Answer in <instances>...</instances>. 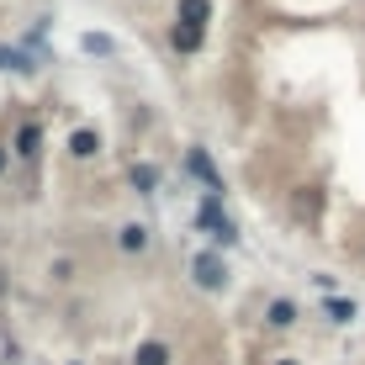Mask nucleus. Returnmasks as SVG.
<instances>
[{"mask_svg": "<svg viewBox=\"0 0 365 365\" xmlns=\"http://www.w3.org/2000/svg\"><path fill=\"white\" fill-rule=\"evenodd\" d=\"M196 228H207L212 238H217V244H238V233H233V222L228 217H222V207H217V201H201V207H196Z\"/></svg>", "mask_w": 365, "mask_h": 365, "instance_id": "obj_1", "label": "nucleus"}, {"mask_svg": "<svg viewBox=\"0 0 365 365\" xmlns=\"http://www.w3.org/2000/svg\"><path fill=\"white\" fill-rule=\"evenodd\" d=\"M191 275H196V286H207V292H222V286H228V265H222L217 255H207V249L191 259Z\"/></svg>", "mask_w": 365, "mask_h": 365, "instance_id": "obj_2", "label": "nucleus"}, {"mask_svg": "<svg viewBox=\"0 0 365 365\" xmlns=\"http://www.w3.org/2000/svg\"><path fill=\"white\" fill-rule=\"evenodd\" d=\"M185 170H191L196 180L207 185V196H212V201H222V175H217V165L207 159V148H191V154H185Z\"/></svg>", "mask_w": 365, "mask_h": 365, "instance_id": "obj_3", "label": "nucleus"}, {"mask_svg": "<svg viewBox=\"0 0 365 365\" xmlns=\"http://www.w3.org/2000/svg\"><path fill=\"white\" fill-rule=\"evenodd\" d=\"M201 37H207V27H196V21H175V27H170V48H175V53H196Z\"/></svg>", "mask_w": 365, "mask_h": 365, "instance_id": "obj_4", "label": "nucleus"}, {"mask_svg": "<svg viewBox=\"0 0 365 365\" xmlns=\"http://www.w3.org/2000/svg\"><path fill=\"white\" fill-rule=\"evenodd\" d=\"M69 154H74V159H96V154H101V133H96V128L69 133Z\"/></svg>", "mask_w": 365, "mask_h": 365, "instance_id": "obj_5", "label": "nucleus"}, {"mask_svg": "<svg viewBox=\"0 0 365 365\" xmlns=\"http://www.w3.org/2000/svg\"><path fill=\"white\" fill-rule=\"evenodd\" d=\"M128 180H133V191H138V196H154V191H159V170H154V165H133V170H128Z\"/></svg>", "mask_w": 365, "mask_h": 365, "instance_id": "obj_6", "label": "nucleus"}, {"mask_svg": "<svg viewBox=\"0 0 365 365\" xmlns=\"http://www.w3.org/2000/svg\"><path fill=\"white\" fill-rule=\"evenodd\" d=\"M265 323H270V329H292V323H297V302H292V297H286V302H270Z\"/></svg>", "mask_w": 365, "mask_h": 365, "instance_id": "obj_7", "label": "nucleus"}, {"mask_svg": "<svg viewBox=\"0 0 365 365\" xmlns=\"http://www.w3.org/2000/svg\"><path fill=\"white\" fill-rule=\"evenodd\" d=\"M133 365H170V344H138V355H133Z\"/></svg>", "mask_w": 365, "mask_h": 365, "instance_id": "obj_8", "label": "nucleus"}, {"mask_svg": "<svg viewBox=\"0 0 365 365\" xmlns=\"http://www.w3.org/2000/svg\"><path fill=\"white\" fill-rule=\"evenodd\" d=\"M80 48H85V53H96V58H111V53H117V43H111L106 32H85Z\"/></svg>", "mask_w": 365, "mask_h": 365, "instance_id": "obj_9", "label": "nucleus"}, {"mask_svg": "<svg viewBox=\"0 0 365 365\" xmlns=\"http://www.w3.org/2000/svg\"><path fill=\"white\" fill-rule=\"evenodd\" d=\"M37 143H43V128H37V122H27V128L16 133V154H21V159H32V154H37Z\"/></svg>", "mask_w": 365, "mask_h": 365, "instance_id": "obj_10", "label": "nucleus"}, {"mask_svg": "<svg viewBox=\"0 0 365 365\" xmlns=\"http://www.w3.org/2000/svg\"><path fill=\"white\" fill-rule=\"evenodd\" d=\"M117 244H122V249H128V255H138V249H143V244H148V228H138V222H128V228H122V233H117Z\"/></svg>", "mask_w": 365, "mask_h": 365, "instance_id": "obj_11", "label": "nucleus"}, {"mask_svg": "<svg viewBox=\"0 0 365 365\" xmlns=\"http://www.w3.org/2000/svg\"><path fill=\"white\" fill-rule=\"evenodd\" d=\"M207 16H212L207 0H180V21H196V27H207Z\"/></svg>", "mask_w": 365, "mask_h": 365, "instance_id": "obj_12", "label": "nucleus"}, {"mask_svg": "<svg viewBox=\"0 0 365 365\" xmlns=\"http://www.w3.org/2000/svg\"><path fill=\"white\" fill-rule=\"evenodd\" d=\"M0 69H16V74H32L37 64H32L27 53H16V48H0Z\"/></svg>", "mask_w": 365, "mask_h": 365, "instance_id": "obj_13", "label": "nucleus"}, {"mask_svg": "<svg viewBox=\"0 0 365 365\" xmlns=\"http://www.w3.org/2000/svg\"><path fill=\"white\" fill-rule=\"evenodd\" d=\"M323 312H329L334 323H349V318H355V302H349V297H334V302H323Z\"/></svg>", "mask_w": 365, "mask_h": 365, "instance_id": "obj_14", "label": "nucleus"}, {"mask_svg": "<svg viewBox=\"0 0 365 365\" xmlns=\"http://www.w3.org/2000/svg\"><path fill=\"white\" fill-rule=\"evenodd\" d=\"M0 175H6V148H0Z\"/></svg>", "mask_w": 365, "mask_h": 365, "instance_id": "obj_15", "label": "nucleus"}, {"mask_svg": "<svg viewBox=\"0 0 365 365\" xmlns=\"http://www.w3.org/2000/svg\"><path fill=\"white\" fill-rule=\"evenodd\" d=\"M0 297H6V275H0Z\"/></svg>", "mask_w": 365, "mask_h": 365, "instance_id": "obj_16", "label": "nucleus"}, {"mask_svg": "<svg viewBox=\"0 0 365 365\" xmlns=\"http://www.w3.org/2000/svg\"><path fill=\"white\" fill-rule=\"evenodd\" d=\"M275 365H297V360H275Z\"/></svg>", "mask_w": 365, "mask_h": 365, "instance_id": "obj_17", "label": "nucleus"}]
</instances>
